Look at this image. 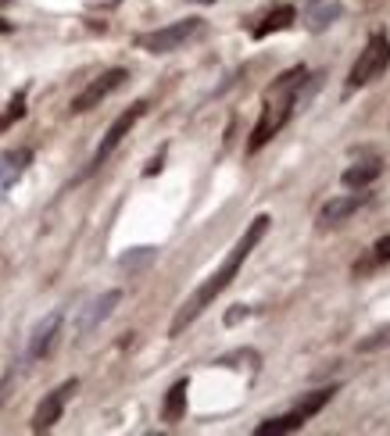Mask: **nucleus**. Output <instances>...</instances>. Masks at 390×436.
Instances as JSON below:
<instances>
[{
	"label": "nucleus",
	"instance_id": "nucleus-2",
	"mask_svg": "<svg viewBox=\"0 0 390 436\" xmlns=\"http://www.w3.org/2000/svg\"><path fill=\"white\" fill-rule=\"evenodd\" d=\"M308 82V68L304 65H294V68H286L269 90H265V100H261V118H258V126H254V133H251V140H248V151L251 154H258L265 143H269L286 122H290V115H294V108H297V93H301V86Z\"/></svg>",
	"mask_w": 390,
	"mask_h": 436
},
{
	"label": "nucleus",
	"instance_id": "nucleus-17",
	"mask_svg": "<svg viewBox=\"0 0 390 436\" xmlns=\"http://www.w3.org/2000/svg\"><path fill=\"white\" fill-rule=\"evenodd\" d=\"M22 118H26V90H18V93L11 97L8 108L0 111V136H4V133L15 126V122H22Z\"/></svg>",
	"mask_w": 390,
	"mask_h": 436
},
{
	"label": "nucleus",
	"instance_id": "nucleus-16",
	"mask_svg": "<svg viewBox=\"0 0 390 436\" xmlns=\"http://www.w3.org/2000/svg\"><path fill=\"white\" fill-rule=\"evenodd\" d=\"M340 386H322V390H312V393H304V397L294 404L301 415H304V419H312V415H319L326 404H330L333 401V393H337Z\"/></svg>",
	"mask_w": 390,
	"mask_h": 436
},
{
	"label": "nucleus",
	"instance_id": "nucleus-21",
	"mask_svg": "<svg viewBox=\"0 0 390 436\" xmlns=\"http://www.w3.org/2000/svg\"><path fill=\"white\" fill-rule=\"evenodd\" d=\"M151 258H154L151 247H136V254H126V258H122V268H136V265L151 261Z\"/></svg>",
	"mask_w": 390,
	"mask_h": 436
},
{
	"label": "nucleus",
	"instance_id": "nucleus-10",
	"mask_svg": "<svg viewBox=\"0 0 390 436\" xmlns=\"http://www.w3.org/2000/svg\"><path fill=\"white\" fill-rule=\"evenodd\" d=\"M365 204H369V193H365V190L344 193V197L326 200V204H322V211H319V218H322L326 225H337V222H344V218H351L358 207H365Z\"/></svg>",
	"mask_w": 390,
	"mask_h": 436
},
{
	"label": "nucleus",
	"instance_id": "nucleus-26",
	"mask_svg": "<svg viewBox=\"0 0 390 436\" xmlns=\"http://www.w3.org/2000/svg\"><path fill=\"white\" fill-rule=\"evenodd\" d=\"M0 4H8V0H0Z\"/></svg>",
	"mask_w": 390,
	"mask_h": 436
},
{
	"label": "nucleus",
	"instance_id": "nucleus-5",
	"mask_svg": "<svg viewBox=\"0 0 390 436\" xmlns=\"http://www.w3.org/2000/svg\"><path fill=\"white\" fill-rule=\"evenodd\" d=\"M204 32L201 18H183V22H172L165 29H154V32H140L136 36V47L147 50V54H172L179 47H187L190 39H197Z\"/></svg>",
	"mask_w": 390,
	"mask_h": 436
},
{
	"label": "nucleus",
	"instance_id": "nucleus-18",
	"mask_svg": "<svg viewBox=\"0 0 390 436\" xmlns=\"http://www.w3.org/2000/svg\"><path fill=\"white\" fill-rule=\"evenodd\" d=\"M340 15H344V8H340L337 0H333V4H326V8H319V11H312V15H308V29H312V32H322L326 26H333Z\"/></svg>",
	"mask_w": 390,
	"mask_h": 436
},
{
	"label": "nucleus",
	"instance_id": "nucleus-23",
	"mask_svg": "<svg viewBox=\"0 0 390 436\" xmlns=\"http://www.w3.org/2000/svg\"><path fill=\"white\" fill-rule=\"evenodd\" d=\"M161 164H165V151H158V158L147 164V169H143V176H158V172H161Z\"/></svg>",
	"mask_w": 390,
	"mask_h": 436
},
{
	"label": "nucleus",
	"instance_id": "nucleus-7",
	"mask_svg": "<svg viewBox=\"0 0 390 436\" xmlns=\"http://www.w3.org/2000/svg\"><path fill=\"white\" fill-rule=\"evenodd\" d=\"M126 79H129V72H126V68H108L104 75H97V79L90 82V86L72 100V115H83V111L97 108V104H100V100H108V97L122 86V82H126Z\"/></svg>",
	"mask_w": 390,
	"mask_h": 436
},
{
	"label": "nucleus",
	"instance_id": "nucleus-3",
	"mask_svg": "<svg viewBox=\"0 0 390 436\" xmlns=\"http://www.w3.org/2000/svg\"><path fill=\"white\" fill-rule=\"evenodd\" d=\"M143 115H147V100H136V104H129V108L126 111H122L115 122H111V126H108V133H104V140H100L97 143V151H93V158H90V164H86V169L83 172H79V179L75 182H83V179H90L97 169H100V164H104L115 151H118V143L122 140H126L129 133H133V126H136V122L143 118Z\"/></svg>",
	"mask_w": 390,
	"mask_h": 436
},
{
	"label": "nucleus",
	"instance_id": "nucleus-12",
	"mask_svg": "<svg viewBox=\"0 0 390 436\" xmlns=\"http://www.w3.org/2000/svg\"><path fill=\"white\" fill-rule=\"evenodd\" d=\"M118 301H122V290H108V294H100V297L86 307V315L79 319V333H90V329H97V325L118 307Z\"/></svg>",
	"mask_w": 390,
	"mask_h": 436
},
{
	"label": "nucleus",
	"instance_id": "nucleus-6",
	"mask_svg": "<svg viewBox=\"0 0 390 436\" xmlns=\"http://www.w3.org/2000/svg\"><path fill=\"white\" fill-rule=\"evenodd\" d=\"M79 390V379H65L61 386H54L44 401H39L36 415H32V433H47L54 422H61V415H65V404L72 401V393Z\"/></svg>",
	"mask_w": 390,
	"mask_h": 436
},
{
	"label": "nucleus",
	"instance_id": "nucleus-15",
	"mask_svg": "<svg viewBox=\"0 0 390 436\" xmlns=\"http://www.w3.org/2000/svg\"><path fill=\"white\" fill-rule=\"evenodd\" d=\"M304 415L294 408V411H286V415H279V419H269V422H261L258 429H254V436H279V433H297V429H304Z\"/></svg>",
	"mask_w": 390,
	"mask_h": 436
},
{
	"label": "nucleus",
	"instance_id": "nucleus-8",
	"mask_svg": "<svg viewBox=\"0 0 390 436\" xmlns=\"http://www.w3.org/2000/svg\"><path fill=\"white\" fill-rule=\"evenodd\" d=\"M61 322H65V315H61V311H50V315L32 329V337H29V358L32 361L47 358L50 350H54V343L61 337Z\"/></svg>",
	"mask_w": 390,
	"mask_h": 436
},
{
	"label": "nucleus",
	"instance_id": "nucleus-20",
	"mask_svg": "<svg viewBox=\"0 0 390 436\" xmlns=\"http://www.w3.org/2000/svg\"><path fill=\"white\" fill-rule=\"evenodd\" d=\"M380 347H390V325H387V329H376L373 337H365V340L358 343L362 354H369V350H380Z\"/></svg>",
	"mask_w": 390,
	"mask_h": 436
},
{
	"label": "nucleus",
	"instance_id": "nucleus-24",
	"mask_svg": "<svg viewBox=\"0 0 390 436\" xmlns=\"http://www.w3.org/2000/svg\"><path fill=\"white\" fill-rule=\"evenodd\" d=\"M4 32H11V22H4V18H0V36Z\"/></svg>",
	"mask_w": 390,
	"mask_h": 436
},
{
	"label": "nucleus",
	"instance_id": "nucleus-4",
	"mask_svg": "<svg viewBox=\"0 0 390 436\" xmlns=\"http://www.w3.org/2000/svg\"><path fill=\"white\" fill-rule=\"evenodd\" d=\"M387 68H390V36L387 32H373L369 36V44H365V50L351 65V72H347V90L369 86V82L380 79Z\"/></svg>",
	"mask_w": 390,
	"mask_h": 436
},
{
	"label": "nucleus",
	"instance_id": "nucleus-25",
	"mask_svg": "<svg viewBox=\"0 0 390 436\" xmlns=\"http://www.w3.org/2000/svg\"><path fill=\"white\" fill-rule=\"evenodd\" d=\"M190 4H215V0H190Z\"/></svg>",
	"mask_w": 390,
	"mask_h": 436
},
{
	"label": "nucleus",
	"instance_id": "nucleus-22",
	"mask_svg": "<svg viewBox=\"0 0 390 436\" xmlns=\"http://www.w3.org/2000/svg\"><path fill=\"white\" fill-rule=\"evenodd\" d=\"M251 315V307H233V311H225V325H236L240 319H248Z\"/></svg>",
	"mask_w": 390,
	"mask_h": 436
},
{
	"label": "nucleus",
	"instance_id": "nucleus-14",
	"mask_svg": "<svg viewBox=\"0 0 390 436\" xmlns=\"http://www.w3.org/2000/svg\"><path fill=\"white\" fill-rule=\"evenodd\" d=\"M187 390H190V379H176L172 390L165 393V404H161V419L169 426H176L183 415H187Z\"/></svg>",
	"mask_w": 390,
	"mask_h": 436
},
{
	"label": "nucleus",
	"instance_id": "nucleus-9",
	"mask_svg": "<svg viewBox=\"0 0 390 436\" xmlns=\"http://www.w3.org/2000/svg\"><path fill=\"white\" fill-rule=\"evenodd\" d=\"M29 164H32V151L29 147H15L8 154H0V200H4V193L26 176Z\"/></svg>",
	"mask_w": 390,
	"mask_h": 436
},
{
	"label": "nucleus",
	"instance_id": "nucleus-1",
	"mask_svg": "<svg viewBox=\"0 0 390 436\" xmlns=\"http://www.w3.org/2000/svg\"><path fill=\"white\" fill-rule=\"evenodd\" d=\"M269 225H272V218H269V215H254V218H251V225H248V229H243V236L233 243V251L225 254V261H222V265L215 268V272H212L208 279H204V283L194 290V294H190V301L176 311V319H172V325H169V337H179L187 325H194V322L201 319V311L208 307V304H212V301L222 294V290H225V286H230V283L240 276L243 261L251 258V251H254V247L261 243V236L269 233Z\"/></svg>",
	"mask_w": 390,
	"mask_h": 436
},
{
	"label": "nucleus",
	"instance_id": "nucleus-13",
	"mask_svg": "<svg viewBox=\"0 0 390 436\" xmlns=\"http://www.w3.org/2000/svg\"><path fill=\"white\" fill-rule=\"evenodd\" d=\"M294 18H297L294 4H279V8H272V11L254 26L251 36H254V39H265V36H272V32H283V29H290V26H294Z\"/></svg>",
	"mask_w": 390,
	"mask_h": 436
},
{
	"label": "nucleus",
	"instance_id": "nucleus-11",
	"mask_svg": "<svg viewBox=\"0 0 390 436\" xmlns=\"http://www.w3.org/2000/svg\"><path fill=\"white\" fill-rule=\"evenodd\" d=\"M383 176V161L380 158H369V161H355L351 169H344V186L347 190H365V186H373L376 179Z\"/></svg>",
	"mask_w": 390,
	"mask_h": 436
},
{
	"label": "nucleus",
	"instance_id": "nucleus-19",
	"mask_svg": "<svg viewBox=\"0 0 390 436\" xmlns=\"http://www.w3.org/2000/svg\"><path fill=\"white\" fill-rule=\"evenodd\" d=\"M383 261H390V233H387L383 240H376L373 258H369L365 265H355V272H362V268H369V265H383Z\"/></svg>",
	"mask_w": 390,
	"mask_h": 436
}]
</instances>
